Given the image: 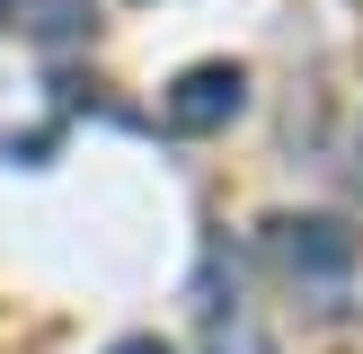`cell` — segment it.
I'll return each instance as SVG.
<instances>
[{"label":"cell","mask_w":363,"mask_h":354,"mask_svg":"<svg viewBox=\"0 0 363 354\" xmlns=\"http://www.w3.org/2000/svg\"><path fill=\"white\" fill-rule=\"evenodd\" d=\"M266 257L284 266L293 283H346V266H354V230L346 222H328V212H284V222H266Z\"/></svg>","instance_id":"obj_1"},{"label":"cell","mask_w":363,"mask_h":354,"mask_svg":"<svg viewBox=\"0 0 363 354\" xmlns=\"http://www.w3.org/2000/svg\"><path fill=\"white\" fill-rule=\"evenodd\" d=\"M240 98H248V71H240V62H204V71H186V80H177L169 124H177V133H204V124L240 115Z\"/></svg>","instance_id":"obj_2"},{"label":"cell","mask_w":363,"mask_h":354,"mask_svg":"<svg viewBox=\"0 0 363 354\" xmlns=\"http://www.w3.org/2000/svg\"><path fill=\"white\" fill-rule=\"evenodd\" d=\"M204 354H275L257 328V310H248L240 292H213L204 283Z\"/></svg>","instance_id":"obj_3"},{"label":"cell","mask_w":363,"mask_h":354,"mask_svg":"<svg viewBox=\"0 0 363 354\" xmlns=\"http://www.w3.org/2000/svg\"><path fill=\"white\" fill-rule=\"evenodd\" d=\"M106 354H169L160 336H124V346H106Z\"/></svg>","instance_id":"obj_4"},{"label":"cell","mask_w":363,"mask_h":354,"mask_svg":"<svg viewBox=\"0 0 363 354\" xmlns=\"http://www.w3.org/2000/svg\"><path fill=\"white\" fill-rule=\"evenodd\" d=\"M354 169H363V133H354Z\"/></svg>","instance_id":"obj_5"}]
</instances>
